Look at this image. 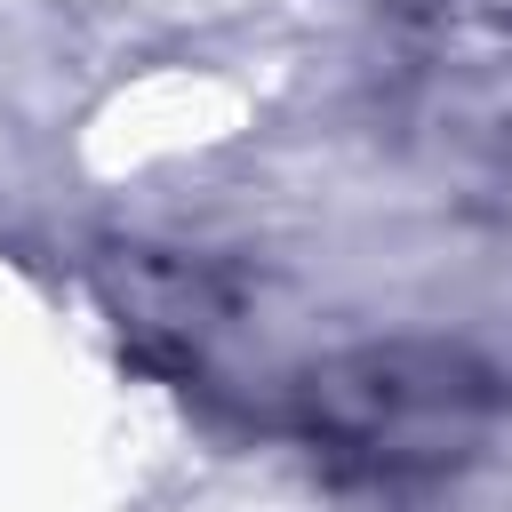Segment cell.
Wrapping results in <instances>:
<instances>
[{"mask_svg":"<svg viewBox=\"0 0 512 512\" xmlns=\"http://www.w3.org/2000/svg\"><path fill=\"white\" fill-rule=\"evenodd\" d=\"M304 432L328 464L408 488L464 472L512 408V376L448 336H376L328 352L304 384Z\"/></svg>","mask_w":512,"mask_h":512,"instance_id":"cell-1","label":"cell"},{"mask_svg":"<svg viewBox=\"0 0 512 512\" xmlns=\"http://www.w3.org/2000/svg\"><path fill=\"white\" fill-rule=\"evenodd\" d=\"M400 8H424V0H400Z\"/></svg>","mask_w":512,"mask_h":512,"instance_id":"cell-2","label":"cell"}]
</instances>
